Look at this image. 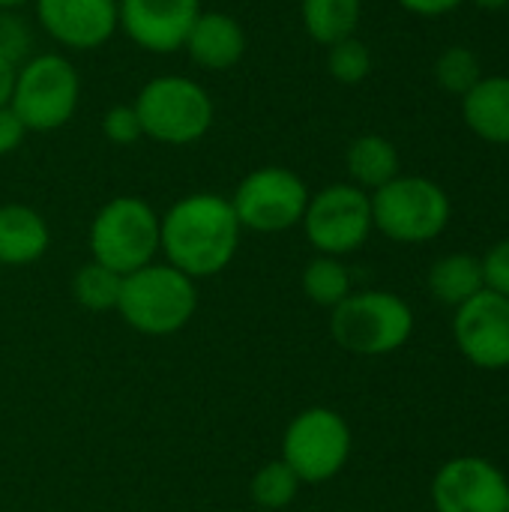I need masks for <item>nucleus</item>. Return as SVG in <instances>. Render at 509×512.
Listing matches in <instances>:
<instances>
[{
  "instance_id": "obj_1",
  "label": "nucleus",
  "mask_w": 509,
  "mask_h": 512,
  "mask_svg": "<svg viewBox=\"0 0 509 512\" xmlns=\"http://www.w3.org/2000/svg\"><path fill=\"white\" fill-rule=\"evenodd\" d=\"M240 237L243 228L231 201L216 192L186 195L159 216V252L195 282L228 270L237 258Z\"/></svg>"
},
{
  "instance_id": "obj_2",
  "label": "nucleus",
  "mask_w": 509,
  "mask_h": 512,
  "mask_svg": "<svg viewBox=\"0 0 509 512\" xmlns=\"http://www.w3.org/2000/svg\"><path fill=\"white\" fill-rule=\"evenodd\" d=\"M198 312V282L171 267L168 261H153L129 276H123L117 315L141 336H174Z\"/></svg>"
},
{
  "instance_id": "obj_3",
  "label": "nucleus",
  "mask_w": 509,
  "mask_h": 512,
  "mask_svg": "<svg viewBox=\"0 0 509 512\" xmlns=\"http://www.w3.org/2000/svg\"><path fill=\"white\" fill-rule=\"evenodd\" d=\"M414 333L411 306L393 291H351L330 309L333 342L357 357H387L408 345Z\"/></svg>"
},
{
  "instance_id": "obj_4",
  "label": "nucleus",
  "mask_w": 509,
  "mask_h": 512,
  "mask_svg": "<svg viewBox=\"0 0 509 512\" xmlns=\"http://www.w3.org/2000/svg\"><path fill=\"white\" fill-rule=\"evenodd\" d=\"M372 225L393 243H429L450 225L453 204L441 183L399 174L372 195Z\"/></svg>"
},
{
  "instance_id": "obj_5",
  "label": "nucleus",
  "mask_w": 509,
  "mask_h": 512,
  "mask_svg": "<svg viewBox=\"0 0 509 512\" xmlns=\"http://www.w3.org/2000/svg\"><path fill=\"white\" fill-rule=\"evenodd\" d=\"M90 261L129 276L159 255V213L135 195L111 198L99 207L87 231Z\"/></svg>"
},
{
  "instance_id": "obj_6",
  "label": "nucleus",
  "mask_w": 509,
  "mask_h": 512,
  "mask_svg": "<svg viewBox=\"0 0 509 512\" xmlns=\"http://www.w3.org/2000/svg\"><path fill=\"white\" fill-rule=\"evenodd\" d=\"M147 138L171 147L201 141L213 126L210 93L186 75H159L147 81L132 102Z\"/></svg>"
},
{
  "instance_id": "obj_7",
  "label": "nucleus",
  "mask_w": 509,
  "mask_h": 512,
  "mask_svg": "<svg viewBox=\"0 0 509 512\" xmlns=\"http://www.w3.org/2000/svg\"><path fill=\"white\" fill-rule=\"evenodd\" d=\"M354 435L348 420L324 405L300 411L282 435V462L300 477V483H330L351 459Z\"/></svg>"
},
{
  "instance_id": "obj_8",
  "label": "nucleus",
  "mask_w": 509,
  "mask_h": 512,
  "mask_svg": "<svg viewBox=\"0 0 509 512\" xmlns=\"http://www.w3.org/2000/svg\"><path fill=\"white\" fill-rule=\"evenodd\" d=\"M81 78L63 54H36L18 66L9 108L27 132H54L66 126L78 108Z\"/></svg>"
},
{
  "instance_id": "obj_9",
  "label": "nucleus",
  "mask_w": 509,
  "mask_h": 512,
  "mask_svg": "<svg viewBox=\"0 0 509 512\" xmlns=\"http://www.w3.org/2000/svg\"><path fill=\"white\" fill-rule=\"evenodd\" d=\"M309 195L300 174L282 165H264L249 171L228 201L243 231L282 234L303 222Z\"/></svg>"
},
{
  "instance_id": "obj_10",
  "label": "nucleus",
  "mask_w": 509,
  "mask_h": 512,
  "mask_svg": "<svg viewBox=\"0 0 509 512\" xmlns=\"http://www.w3.org/2000/svg\"><path fill=\"white\" fill-rule=\"evenodd\" d=\"M300 228L318 255L345 258L357 252L375 231L372 198L354 183H330L309 195Z\"/></svg>"
},
{
  "instance_id": "obj_11",
  "label": "nucleus",
  "mask_w": 509,
  "mask_h": 512,
  "mask_svg": "<svg viewBox=\"0 0 509 512\" xmlns=\"http://www.w3.org/2000/svg\"><path fill=\"white\" fill-rule=\"evenodd\" d=\"M509 480L483 456H456L432 480L435 512H507Z\"/></svg>"
},
{
  "instance_id": "obj_12",
  "label": "nucleus",
  "mask_w": 509,
  "mask_h": 512,
  "mask_svg": "<svg viewBox=\"0 0 509 512\" xmlns=\"http://www.w3.org/2000/svg\"><path fill=\"white\" fill-rule=\"evenodd\" d=\"M453 339L462 357L486 372L509 369V297L483 288L453 318Z\"/></svg>"
},
{
  "instance_id": "obj_13",
  "label": "nucleus",
  "mask_w": 509,
  "mask_h": 512,
  "mask_svg": "<svg viewBox=\"0 0 509 512\" xmlns=\"http://www.w3.org/2000/svg\"><path fill=\"white\" fill-rule=\"evenodd\" d=\"M201 0H117L123 33L150 54H174L183 48Z\"/></svg>"
},
{
  "instance_id": "obj_14",
  "label": "nucleus",
  "mask_w": 509,
  "mask_h": 512,
  "mask_svg": "<svg viewBox=\"0 0 509 512\" xmlns=\"http://www.w3.org/2000/svg\"><path fill=\"white\" fill-rule=\"evenodd\" d=\"M33 6L42 30L72 51H93L120 27L117 0H33Z\"/></svg>"
},
{
  "instance_id": "obj_15",
  "label": "nucleus",
  "mask_w": 509,
  "mask_h": 512,
  "mask_svg": "<svg viewBox=\"0 0 509 512\" xmlns=\"http://www.w3.org/2000/svg\"><path fill=\"white\" fill-rule=\"evenodd\" d=\"M183 48L189 51V57L210 69V72H225L231 66H237L246 54V33L240 27V21L228 12H204L195 18Z\"/></svg>"
},
{
  "instance_id": "obj_16",
  "label": "nucleus",
  "mask_w": 509,
  "mask_h": 512,
  "mask_svg": "<svg viewBox=\"0 0 509 512\" xmlns=\"http://www.w3.org/2000/svg\"><path fill=\"white\" fill-rule=\"evenodd\" d=\"M51 246V228L45 216L27 204L0 207V264L27 267L36 264Z\"/></svg>"
},
{
  "instance_id": "obj_17",
  "label": "nucleus",
  "mask_w": 509,
  "mask_h": 512,
  "mask_svg": "<svg viewBox=\"0 0 509 512\" xmlns=\"http://www.w3.org/2000/svg\"><path fill=\"white\" fill-rule=\"evenodd\" d=\"M462 117L465 126L489 141V144H509V75L480 78L462 96Z\"/></svg>"
},
{
  "instance_id": "obj_18",
  "label": "nucleus",
  "mask_w": 509,
  "mask_h": 512,
  "mask_svg": "<svg viewBox=\"0 0 509 512\" xmlns=\"http://www.w3.org/2000/svg\"><path fill=\"white\" fill-rule=\"evenodd\" d=\"M345 165L354 186H360L363 192H375L387 186L393 177H399V150L384 135H360L351 141Z\"/></svg>"
},
{
  "instance_id": "obj_19",
  "label": "nucleus",
  "mask_w": 509,
  "mask_h": 512,
  "mask_svg": "<svg viewBox=\"0 0 509 512\" xmlns=\"http://www.w3.org/2000/svg\"><path fill=\"white\" fill-rule=\"evenodd\" d=\"M486 288L483 282V264L477 255L453 252L432 264L429 270V291L438 303L459 309L471 297H477Z\"/></svg>"
},
{
  "instance_id": "obj_20",
  "label": "nucleus",
  "mask_w": 509,
  "mask_h": 512,
  "mask_svg": "<svg viewBox=\"0 0 509 512\" xmlns=\"http://www.w3.org/2000/svg\"><path fill=\"white\" fill-rule=\"evenodd\" d=\"M300 15L309 39L330 48L354 36L363 15V0H303Z\"/></svg>"
},
{
  "instance_id": "obj_21",
  "label": "nucleus",
  "mask_w": 509,
  "mask_h": 512,
  "mask_svg": "<svg viewBox=\"0 0 509 512\" xmlns=\"http://www.w3.org/2000/svg\"><path fill=\"white\" fill-rule=\"evenodd\" d=\"M300 288H303V294H306L309 303H315L321 309H336L354 291V282H351V270L345 267L342 258L315 255L303 267Z\"/></svg>"
},
{
  "instance_id": "obj_22",
  "label": "nucleus",
  "mask_w": 509,
  "mask_h": 512,
  "mask_svg": "<svg viewBox=\"0 0 509 512\" xmlns=\"http://www.w3.org/2000/svg\"><path fill=\"white\" fill-rule=\"evenodd\" d=\"M120 288L123 276L99 261H87L84 267H78L72 279V297L87 312H117Z\"/></svg>"
},
{
  "instance_id": "obj_23",
  "label": "nucleus",
  "mask_w": 509,
  "mask_h": 512,
  "mask_svg": "<svg viewBox=\"0 0 509 512\" xmlns=\"http://www.w3.org/2000/svg\"><path fill=\"white\" fill-rule=\"evenodd\" d=\"M300 486H303L300 477L282 459H273V462H264L255 471V477L249 483V498L261 510L279 512L297 501Z\"/></svg>"
},
{
  "instance_id": "obj_24",
  "label": "nucleus",
  "mask_w": 509,
  "mask_h": 512,
  "mask_svg": "<svg viewBox=\"0 0 509 512\" xmlns=\"http://www.w3.org/2000/svg\"><path fill=\"white\" fill-rule=\"evenodd\" d=\"M480 78H483L480 57L465 45H453V48L441 51L438 60H435V81L447 93L465 96Z\"/></svg>"
},
{
  "instance_id": "obj_25",
  "label": "nucleus",
  "mask_w": 509,
  "mask_h": 512,
  "mask_svg": "<svg viewBox=\"0 0 509 512\" xmlns=\"http://www.w3.org/2000/svg\"><path fill=\"white\" fill-rule=\"evenodd\" d=\"M327 72L339 84H360L372 72V51L357 36H348V39L330 45V51H327Z\"/></svg>"
},
{
  "instance_id": "obj_26",
  "label": "nucleus",
  "mask_w": 509,
  "mask_h": 512,
  "mask_svg": "<svg viewBox=\"0 0 509 512\" xmlns=\"http://www.w3.org/2000/svg\"><path fill=\"white\" fill-rule=\"evenodd\" d=\"M102 132H105V138L111 144H120V147H129L138 138H144V129H141L135 105H114V108H108L105 117H102Z\"/></svg>"
},
{
  "instance_id": "obj_27",
  "label": "nucleus",
  "mask_w": 509,
  "mask_h": 512,
  "mask_svg": "<svg viewBox=\"0 0 509 512\" xmlns=\"http://www.w3.org/2000/svg\"><path fill=\"white\" fill-rule=\"evenodd\" d=\"M483 282L489 291L501 294V297H509V237L507 240H498L483 258Z\"/></svg>"
},
{
  "instance_id": "obj_28",
  "label": "nucleus",
  "mask_w": 509,
  "mask_h": 512,
  "mask_svg": "<svg viewBox=\"0 0 509 512\" xmlns=\"http://www.w3.org/2000/svg\"><path fill=\"white\" fill-rule=\"evenodd\" d=\"M24 138H27V126L21 123V117L9 105L0 108V156H9L12 150H18Z\"/></svg>"
},
{
  "instance_id": "obj_29",
  "label": "nucleus",
  "mask_w": 509,
  "mask_h": 512,
  "mask_svg": "<svg viewBox=\"0 0 509 512\" xmlns=\"http://www.w3.org/2000/svg\"><path fill=\"white\" fill-rule=\"evenodd\" d=\"M465 0H399L402 9L414 12V15H423V18H438V15H447L453 9H459Z\"/></svg>"
},
{
  "instance_id": "obj_30",
  "label": "nucleus",
  "mask_w": 509,
  "mask_h": 512,
  "mask_svg": "<svg viewBox=\"0 0 509 512\" xmlns=\"http://www.w3.org/2000/svg\"><path fill=\"white\" fill-rule=\"evenodd\" d=\"M18 66H21V60H15L12 54H6V51L0 48V108H6V105L12 102Z\"/></svg>"
},
{
  "instance_id": "obj_31",
  "label": "nucleus",
  "mask_w": 509,
  "mask_h": 512,
  "mask_svg": "<svg viewBox=\"0 0 509 512\" xmlns=\"http://www.w3.org/2000/svg\"><path fill=\"white\" fill-rule=\"evenodd\" d=\"M480 9H489V12H498V9H507L509 0H474Z\"/></svg>"
},
{
  "instance_id": "obj_32",
  "label": "nucleus",
  "mask_w": 509,
  "mask_h": 512,
  "mask_svg": "<svg viewBox=\"0 0 509 512\" xmlns=\"http://www.w3.org/2000/svg\"><path fill=\"white\" fill-rule=\"evenodd\" d=\"M24 3H30V0H0V12L18 9V6H24Z\"/></svg>"
},
{
  "instance_id": "obj_33",
  "label": "nucleus",
  "mask_w": 509,
  "mask_h": 512,
  "mask_svg": "<svg viewBox=\"0 0 509 512\" xmlns=\"http://www.w3.org/2000/svg\"><path fill=\"white\" fill-rule=\"evenodd\" d=\"M507 512H509V492H507Z\"/></svg>"
}]
</instances>
